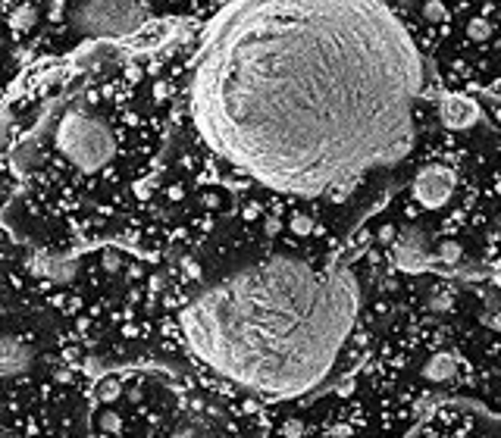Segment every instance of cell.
<instances>
[{
	"mask_svg": "<svg viewBox=\"0 0 501 438\" xmlns=\"http://www.w3.org/2000/svg\"><path fill=\"white\" fill-rule=\"evenodd\" d=\"M119 392H123V388H119V382H116V379H104V382L97 385V397H100V401H107V404L116 401Z\"/></svg>",
	"mask_w": 501,
	"mask_h": 438,
	"instance_id": "obj_11",
	"label": "cell"
},
{
	"mask_svg": "<svg viewBox=\"0 0 501 438\" xmlns=\"http://www.w3.org/2000/svg\"><path fill=\"white\" fill-rule=\"evenodd\" d=\"M282 435L285 438H301V435H304V423L295 420V416H291V420H285L282 423Z\"/></svg>",
	"mask_w": 501,
	"mask_h": 438,
	"instance_id": "obj_14",
	"label": "cell"
},
{
	"mask_svg": "<svg viewBox=\"0 0 501 438\" xmlns=\"http://www.w3.org/2000/svg\"><path fill=\"white\" fill-rule=\"evenodd\" d=\"M32 363H35V348L25 345L16 335H4V341H0V373H4V379L10 382L16 376H25L32 369Z\"/></svg>",
	"mask_w": 501,
	"mask_h": 438,
	"instance_id": "obj_6",
	"label": "cell"
},
{
	"mask_svg": "<svg viewBox=\"0 0 501 438\" xmlns=\"http://www.w3.org/2000/svg\"><path fill=\"white\" fill-rule=\"evenodd\" d=\"M423 376L430 382H436V385H445V382H451L454 376H458V357L448 354V350L432 354L430 360H426V367H423Z\"/></svg>",
	"mask_w": 501,
	"mask_h": 438,
	"instance_id": "obj_9",
	"label": "cell"
},
{
	"mask_svg": "<svg viewBox=\"0 0 501 438\" xmlns=\"http://www.w3.org/2000/svg\"><path fill=\"white\" fill-rule=\"evenodd\" d=\"M357 307L360 288L345 263L257 254L200 275L179 307V329L188 354L217 379L291 401L332 379Z\"/></svg>",
	"mask_w": 501,
	"mask_h": 438,
	"instance_id": "obj_2",
	"label": "cell"
},
{
	"mask_svg": "<svg viewBox=\"0 0 501 438\" xmlns=\"http://www.w3.org/2000/svg\"><path fill=\"white\" fill-rule=\"evenodd\" d=\"M492 282H495V288H501V263H495V269H492Z\"/></svg>",
	"mask_w": 501,
	"mask_h": 438,
	"instance_id": "obj_16",
	"label": "cell"
},
{
	"mask_svg": "<svg viewBox=\"0 0 501 438\" xmlns=\"http://www.w3.org/2000/svg\"><path fill=\"white\" fill-rule=\"evenodd\" d=\"M38 19V10L32 4H19L10 10V16H6V25H10V32H16V35H22V32H32V25H35Z\"/></svg>",
	"mask_w": 501,
	"mask_h": 438,
	"instance_id": "obj_10",
	"label": "cell"
},
{
	"mask_svg": "<svg viewBox=\"0 0 501 438\" xmlns=\"http://www.w3.org/2000/svg\"><path fill=\"white\" fill-rule=\"evenodd\" d=\"M53 151L78 172H97L116 157V135L88 107H69L53 125Z\"/></svg>",
	"mask_w": 501,
	"mask_h": 438,
	"instance_id": "obj_3",
	"label": "cell"
},
{
	"mask_svg": "<svg viewBox=\"0 0 501 438\" xmlns=\"http://www.w3.org/2000/svg\"><path fill=\"white\" fill-rule=\"evenodd\" d=\"M445 16H448V10H445L442 4H426L423 6V19H426V22H442Z\"/></svg>",
	"mask_w": 501,
	"mask_h": 438,
	"instance_id": "obj_12",
	"label": "cell"
},
{
	"mask_svg": "<svg viewBox=\"0 0 501 438\" xmlns=\"http://www.w3.org/2000/svg\"><path fill=\"white\" fill-rule=\"evenodd\" d=\"M398 266L404 273H420V269L430 266V257H426V247L420 241V235L411 232L398 241Z\"/></svg>",
	"mask_w": 501,
	"mask_h": 438,
	"instance_id": "obj_8",
	"label": "cell"
},
{
	"mask_svg": "<svg viewBox=\"0 0 501 438\" xmlns=\"http://www.w3.org/2000/svg\"><path fill=\"white\" fill-rule=\"evenodd\" d=\"M423 57L383 4H229L191 82L217 157L291 194H320L411 147Z\"/></svg>",
	"mask_w": 501,
	"mask_h": 438,
	"instance_id": "obj_1",
	"label": "cell"
},
{
	"mask_svg": "<svg viewBox=\"0 0 501 438\" xmlns=\"http://www.w3.org/2000/svg\"><path fill=\"white\" fill-rule=\"evenodd\" d=\"M100 429H104V432H119V429H123V420H119L113 410H107V413H100Z\"/></svg>",
	"mask_w": 501,
	"mask_h": 438,
	"instance_id": "obj_13",
	"label": "cell"
},
{
	"mask_svg": "<svg viewBox=\"0 0 501 438\" xmlns=\"http://www.w3.org/2000/svg\"><path fill=\"white\" fill-rule=\"evenodd\" d=\"M439 116H442L445 129L464 132L479 123V107L467 97H458V94H442L439 97Z\"/></svg>",
	"mask_w": 501,
	"mask_h": 438,
	"instance_id": "obj_7",
	"label": "cell"
},
{
	"mask_svg": "<svg viewBox=\"0 0 501 438\" xmlns=\"http://www.w3.org/2000/svg\"><path fill=\"white\" fill-rule=\"evenodd\" d=\"M439 254H442V260H445V263H458L460 247H458V245H442V251H439Z\"/></svg>",
	"mask_w": 501,
	"mask_h": 438,
	"instance_id": "obj_15",
	"label": "cell"
},
{
	"mask_svg": "<svg viewBox=\"0 0 501 438\" xmlns=\"http://www.w3.org/2000/svg\"><path fill=\"white\" fill-rule=\"evenodd\" d=\"M69 16L88 38H125L148 22L151 10L148 4H76Z\"/></svg>",
	"mask_w": 501,
	"mask_h": 438,
	"instance_id": "obj_4",
	"label": "cell"
},
{
	"mask_svg": "<svg viewBox=\"0 0 501 438\" xmlns=\"http://www.w3.org/2000/svg\"><path fill=\"white\" fill-rule=\"evenodd\" d=\"M454 182H458V175H454L451 166L426 163L423 170L413 175V185H411L413 200H417L420 207H426V210H439V207H445L451 200Z\"/></svg>",
	"mask_w": 501,
	"mask_h": 438,
	"instance_id": "obj_5",
	"label": "cell"
},
{
	"mask_svg": "<svg viewBox=\"0 0 501 438\" xmlns=\"http://www.w3.org/2000/svg\"><path fill=\"white\" fill-rule=\"evenodd\" d=\"M492 326H495V329H501V310H498L495 316H492Z\"/></svg>",
	"mask_w": 501,
	"mask_h": 438,
	"instance_id": "obj_17",
	"label": "cell"
}]
</instances>
